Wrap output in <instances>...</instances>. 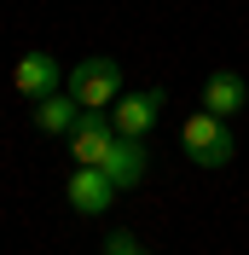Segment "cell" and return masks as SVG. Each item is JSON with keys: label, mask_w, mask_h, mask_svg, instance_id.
I'll use <instances>...</instances> for the list:
<instances>
[{"label": "cell", "mask_w": 249, "mask_h": 255, "mask_svg": "<svg viewBox=\"0 0 249 255\" xmlns=\"http://www.w3.org/2000/svg\"><path fill=\"white\" fill-rule=\"evenodd\" d=\"M180 151H186L197 168H226V162H232V151H238L232 122H226V116H215V111H191L186 122H180Z\"/></svg>", "instance_id": "1"}, {"label": "cell", "mask_w": 249, "mask_h": 255, "mask_svg": "<svg viewBox=\"0 0 249 255\" xmlns=\"http://www.w3.org/2000/svg\"><path fill=\"white\" fill-rule=\"evenodd\" d=\"M64 93L76 99L81 111H105V105L122 99V64L116 58H81L70 70V81H64Z\"/></svg>", "instance_id": "2"}, {"label": "cell", "mask_w": 249, "mask_h": 255, "mask_svg": "<svg viewBox=\"0 0 249 255\" xmlns=\"http://www.w3.org/2000/svg\"><path fill=\"white\" fill-rule=\"evenodd\" d=\"M110 145H116V122L105 111H81V122L70 128V157L87 162V168H105Z\"/></svg>", "instance_id": "3"}, {"label": "cell", "mask_w": 249, "mask_h": 255, "mask_svg": "<svg viewBox=\"0 0 249 255\" xmlns=\"http://www.w3.org/2000/svg\"><path fill=\"white\" fill-rule=\"evenodd\" d=\"M162 105H168V93L162 87H145V93H127L110 105V122H116V133H127V139H145L156 128V116H162Z\"/></svg>", "instance_id": "4"}, {"label": "cell", "mask_w": 249, "mask_h": 255, "mask_svg": "<svg viewBox=\"0 0 249 255\" xmlns=\"http://www.w3.org/2000/svg\"><path fill=\"white\" fill-rule=\"evenodd\" d=\"M64 197H70V209H76V215H105V209L116 203V180H110L105 168H87V162H76V174H70Z\"/></svg>", "instance_id": "5"}, {"label": "cell", "mask_w": 249, "mask_h": 255, "mask_svg": "<svg viewBox=\"0 0 249 255\" xmlns=\"http://www.w3.org/2000/svg\"><path fill=\"white\" fill-rule=\"evenodd\" d=\"M12 87H17L23 99L58 93V58H52V52H23V58L12 64Z\"/></svg>", "instance_id": "6"}, {"label": "cell", "mask_w": 249, "mask_h": 255, "mask_svg": "<svg viewBox=\"0 0 249 255\" xmlns=\"http://www.w3.org/2000/svg\"><path fill=\"white\" fill-rule=\"evenodd\" d=\"M145 168H151V157H145V139H127V133H116V145H110L105 157V174L116 180V191H133L145 180Z\"/></svg>", "instance_id": "7"}, {"label": "cell", "mask_w": 249, "mask_h": 255, "mask_svg": "<svg viewBox=\"0 0 249 255\" xmlns=\"http://www.w3.org/2000/svg\"><path fill=\"white\" fill-rule=\"evenodd\" d=\"M244 99H249V87H244V76H232V70H215V76L203 81V111H215V116H238Z\"/></svg>", "instance_id": "8"}, {"label": "cell", "mask_w": 249, "mask_h": 255, "mask_svg": "<svg viewBox=\"0 0 249 255\" xmlns=\"http://www.w3.org/2000/svg\"><path fill=\"white\" fill-rule=\"evenodd\" d=\"M81 122V105L70 93H47V99H35V128L41 133H70V128Z\"/></svg>", "instance_id": "9"}, {"label": "cell", "mask_w": 249, "mask_h": 255, "mask_svg": "<svg viewBox=\"0 0 249 255\" xmlns=\"http://www.w3.org/2000/svg\"><path fill=\"white\" fill-rule=\"evenodd\" d=\"M105 255H145V250H139L133 232H110V238H105Z\"/></svg>", "instance_id": "10"}, {"label": "cell", "mask_w": 249, "mask_h": 255, "mask_svg": "<svg viewBox=\"0 0 249 255\" xmlns=\"http://www.w3.org/2000/svg\"><path fill=\"white\" fill-rule=\"evenodd\" d=\"M99 255H105V250H99Z\"/></svg>", "instance_id": "11"}]
</instances>
